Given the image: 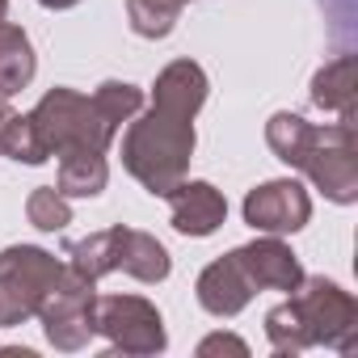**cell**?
I'll return each mask as SVG.
<instances>
[{
    "mask_svg": "<svg viewBox=\"0 0 358 358\" xmlns=\"http://www.w3.org/2000/svg\"><path fill=\"white\" fill-rule=\"evenodd\" d=\"M89 97L97 101V110H101L118 131H122V122H131V118L143 110V89L131 85V80H106V85H97Z\"/></svg>",
    "mask_w": 358,
    "mask_h": 358,
    "instance_id": "ffe728a7",
    "label": "cell"
},
{
    "mask_svg": "<svg viewBox=\"0 0 358 358\" xmlns=\"http://www.w3.org/2000/svg\"><path fill=\"white\" fill-rule=\"evenodd\" d=\"M232 253H236L245 278L253 282V291H287L291 295L303 282V266H299L295 249L282 236H266L262 232L257 241H249V245H241Z\"/></svg>",
    "mask_w": 358,
    "mask_h": 358,
    "instance_id": "30bf717a",
    "label": "cell"
},
{
    "mask_svg": "<svg viewBox=\"0 0 358 358\" xmlns=\"http://www.w3.org/2000/svg\"><path fill=\"white\" fill-rule=\"evenodd\" d=\"M9 17V0H0V22H5Z\"/></svg>",
    "mask_w": 358,
    "mask_h": 358,
    "instance_id": "d4e9b609",
    "label": "cell"
},
{
    "mask_svg": "<svg viewBox=\"0 0 358 358\" xmlns=\"http://www.w3.org/2000/svg\"><path fill=\"white\" fill-rule=\"evenodd\" d=\"M93 329L110 341V354H127V358H148L169 345L164 316L143 295H97Z\"/></svg>",
    "mask_w": 358,
    "mask_h": 358,
    "instance_id": "52a82bcc",
    "label": "cell"
},
{
    "mask_svg": "<svg viewBox=\"0 0 358 358\" xmlns=\"http://www.w3.org/2000/svg\"><path fill=\"white\" fill-rule=\"evenodd\" d=\"M64 262L38 245H9L0 249V329H17L38 316L51 282L59 278Z\"/></svg>",
    "mask_w": 358,
    "mask_h": 358,
    "instance_id": "5b68a950",
    "label": "cell"
},
{
    "mask_svg": "<svg viewBox=\"0 0 358 358\" xmlns=\"http://www.w3.org/2000/svg\"><path fill=\"white\" fill-rule=\"evenodd\" d=\"M312 131H316V122H308L303 114L278 110V114H270V122H266V143H270V152H274L282 164L299 169V160H303V152H308V143H312Z\"/></svg>",
    "mask_w": 358,
    "mask_h": 358,
    "instance_id": "e0dca14e",
    "label": "cell"
},
{
    "mask_svg": "<svg viewBox=\"0 0 358 358\" xmlns=\"http://www.w3.org/2000/svg\"><path fill=\"white\" fill-rule=\"evenodd\" d=\"M0 156H9L17 164H47V148L30 122V114H9L5 122H0Z\"/></svg>",
    "mask_w": 358,
    "mask_h": 358,
    "instance_id": "d6986e66",
    "label": "cell"
},
{
    "mask_svg": "<svg viewBox=\"0 0 358 358\" xmlns=\"http://www.w3.org/2000/svg\"><path fill=\"white\" fill-rule=\"evenodd\" d=\"M266 337L278 354H303L312 345L354 354L358 350V303L333 278L303 274V282L266 312Z\"/></svg>",
    "mask_w": 358,
    "mask_h": 358,
    "instance_id": "6da1fadb",
    "label": "cell"
},
{
    "mask_svg": "<svg viewBox=\"0 0 358 358\" xmlns=\"http://www.w3.org/2000/svg\"><path fill=\"white\" fill-rule=\"evenodd\" d=\"M190 0H127V22L139 38H169Z\"/></svg>",
    "mask_w": 358,
    "mask_h": 358,
    "instance_id": "ac0fdd59",
    "label": "cell"
},
{
    "mask_svg": "<svg viewBox=\"0 0 358 358\" xmlns=\"http://www.w3.org/2000/svg\"><path fill=\"white\" fill-rule=\"evenodd\" d=\"M9 114H13V110H9V101H5V97H0V122H5Z\"/></svg>",
    "mask_w": 358,
    "mask_h": 358,
    "instance_id": "cb8c5ba5",
    "label": "cell"
},
{
    "mask_svg": "<svg viewBox=\"0 0 358 358\" xmlns=\"http://www.w3.org/2000/svg\"><path fill=\"white\" fill-rule=\"evenodd\" d=\"M211 354H236V358H249V345L236 337V333H211L199 341V358H211Z\"/></svg>",
    "mask_w": 358,
    "mask_h": 358,
    "instance_id": "7402d4cb",
    "label": "cell"
},
{
    "mask_svg": "<svg viewBox=\"0 0 358 358\" xmlns=\"http://www.w3.org/2000/svg\"><path fill=\"white\" fill-rule=\"evenodd\" d=\"M194 295H199L203 312H211V316L228 320V316H241V312L253 303V295H257V291H253V282L245 278V270H241L236 253H224V257H215V262L199 274Z\"/></svg>",
    "mask_w": 358,
    "mask_h": 358,
    "instance_id": "7c38bea8",
    "label": "cell"
},
{
    "mask_svg": "<svg viewBox=\"0 0 358 358\" xmlns=\"http://www.w3.org/2000/svg\"><path fill=\"white\" fill-rule=\"evenodd\" d=\"M245 224L253 232L266 236H291L299 228H308L312 220V199L303 190V182L295 177H274V182H262L245 194Z\"/></svg>",
    "mask_w": 358,
    "mask_h": 358,
    "instance_id": "9c48e42d",
    "label": "cell"
},
{
    "mask_svg": "<svg viewBox=\"0 0 358 358\" xmlns=\"http://www.w3.org/2000/svg\"><path fill=\"white\" fill-rule=\"evenodd\" d=\"M34 72H38V55L30 34L13 22H0V97L9 101L22 89H30Z\"/></svg>",
    "mask_w": 358,
    "mask_h": 358,
    "instance_id": "9a60e30c",
    "label": "cell"
},
{
    "mask_svg": "<svg viewBox=\"0 0 358 358\" xmlns=\"http://www.w3.org/2000/svg\"><path fill=\"white\" fill-rule=\"evenodd\" d=\"M308 97H312V106H316V110L337 114V122H354V110H358L354 55H337V59H329V64L312 76Z\"/></svg>",
    "mask_w": 358,
    "mask_h": 358,
    "instance_id": "5bb4252c",
    "label": "cell"
},
{
    "mask_svg": "<svg viewBox=\"0 0 358 358\" xmlns=\"http://www.w3.org/2000/svg\"><path fill=\"white\" fill-rule=\"evenodd\" d=\"M68 266L76 274L93 278V282H101L114 270H122L139 282H164L169 270H173V257L152 232L114 224V228H101V232H89V236L72 241L68 245Z\"/></svg>",
    "mask_w": 358,
    "mask_h": 358,
    "instance_id": "3957f363",
    "label": "cell"
},
{
    "mask_svg": "<svg viewBox=\"0 0 358 358\" xmlns=\"http://www.w3.org/2000/svg\"><path fill=\"white\" fill-rule=\"evenodd\" d=\"M30 122L47 148V156H68V152H110V143L118 139V127L97 110L93 97L55 85L38 97V106L30 110Z\"/></svg>",
    "mask_w": 358,
    "mask_h": 358,
    "instance_id": "277c9868",
    "label": "cell"
},
{
    "mask_svg": "<svg viewBox=\"0 0 358 358\" xmlns=\"http://www.w3.org/2000/svg\"><path fill=\"white\" fill-rule=\"evenodd\" d=\"M110 182V164L106 152H68L59 156V177H55V190L64 199H97Z\"/></svg>",
    "mask_w": 358,
    "mask_h": 358,
    "instance_id": "2e32d148",
    "label": "cell"
},
{
    "mask_svg": "<svg viewBox=\"0 0 358 358\" xmlns=\"http://www.w3.org/2000/svg\"><path fill=\"white\" fill-rule=\"evenodd\" d=\"M26 220L38 228V232H64L72 224V199H64L55 186H38L30 199H26Z\"/></svg>",
    "mask_w": 358,
    "mask_h": 358,
    "instance_id": "44dd1931",
    "label": "cell"
},
{
    "mask_svg": "<svg viewBox=\"0 0 358 358\" xmlns=\"http://www.w3.org/2000/svg\"><path fill=\"white\" fill-rule=\"evenodd\" d=\"M38 5H43V9H51V13H64V9H76L80 0H38Z\"/></svg>",
    "mask_w": 358,
    "mask_h": 358,
    "instance_id": "603a6c76",
    "label": "cell"
},
{
    "mask_svg": "<svg viewBox=\"0 0 358 358\" xmlns=\"http://www.w3.org/2000/svg\"><path fill=\"white\" fill-rule=\"evenodd\" d=\"M194 143H199L194 118L173 114L164 106H148L122 131V169L148 194L164 199L177 182H186Z\"/></svg>",
    "mask_w": 358,
    "mask_h": 358,
    "instance_id": "7a4b0ae2",
    "label": "cell"
},
{
    "mask_svg": "<svg viewBox=\"0 0 358 358\" xmlns=\"http://www.w3.org/2000/svg\"><path fill=\"white\" fill-rule=\"evenodd\" d=\"M93 299H97V282L85 278V274H76V270L64 262L59 278L51 282L47 299L38 303L43 333H47V341H51L55 350L76 354V350H85V345L97 337V329H93Z\"/></svg>",
    "mask_w": 358,
    "mask_h": 358,
    "instance_id": "ba28073f",
    "label": "cell"
},
{
    "mask_svg": "<svg viewBox=\"0 0 358 358\" xmlns=\"http://www.w3.org/2000/svg\"><path fill=\"white\" fill-rule=\"evenodd\" d=\"M169 220L173 228L182 232V236H215L228 220V199L211 186V182H177L169 194Z\"/></svg>",
    "mask_w": 358,
    "mask_h": 358,
    "instance_id": "8fae6325",
    "label": "cell"
},
{
    "mask_svg": "<svg viewBox=\"0 0 358 358\" xmlns=\"http://www.w3.org/2000/svg\"><path fill=\"white\" fill-rule=\"evenodd\" d=\"M299 173L337 207L358 203V135L354 122H324L299 160Z\"/></svg>",
    "mask_w": 358,
    "mask_h": 358,
    "instance_id": "8992f818",
    "label": "cell"
},
{
    "mask_svg": "<svg viewBox=\"0 0 358 358\" xmlns=\"http://www.w3.org/2000/svg\"><path fill=\"white\" fill-rule=\"evenodd\" d=\"M207 93H211V80H207L203 64H194V59H173L169 68H160V76L152 85V106H164L173 114L199 118V110L207 106Z\"/></svg>",
    "mask_w": 358,
    "mask_h": 358,
    "instance_id": "4fadbf2b",
    "label": "cell"
}]
</instances>
